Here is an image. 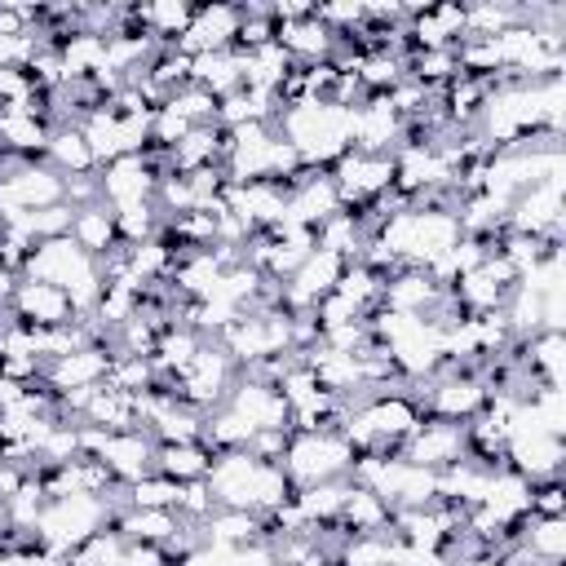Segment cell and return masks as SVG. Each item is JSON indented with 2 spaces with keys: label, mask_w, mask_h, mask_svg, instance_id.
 I'll return each mask as SVG.
<instances>
[{
  "label": "cell",
  "mask_w": 566,
  "mask_h": 566,
  "mask_svg": "<svg viewBox=\"0 0 566 566\" xmlns=\"http://www.w3.org/2000/svg\"><path fill=\"white\" fill-rule=\"evenodd\" d=\"M128 500H133V509H177L181 482H172L164 473H146V478H137L128 486Z\"/></svg>",
  "instance_id": "cell-9"
},
{
  "label": "cell",
  "mask_w": 566,
  "mask_h": 566,
  "mask_svg": "<svg viewBox=\"0 0 566 566\" xmlns=\"http://www.w3.org/2000/svg\"><path fill=\"white\" fill-rule=\"evenodd\" d=\"M44 155H49V164H53L62 177L97 172V159H93V150H88V142H84L80 124H62V128H53V133H49V146H44Z\"/></svg>",
  "instance_id": "cell-5"
},
{
  "label": "cell",
  "mask_w": 566,
  "mask_h": 566,
  "mask_svg": "<svg viewBox=\"0 0 566 566\" xmlns=\"http://www.w3.org/2000/svg\"><path fill=\"white\" fill-rule=\"evenodd\" d=\"M97 177H102V199H106L111 208H119V203H142V199L155 195V177L146 172L142 155H119V159L102 164Z\"/></svg>",
  "instance_id": "cell-3"
},
{
  "label": "cell",
  "mask_w": 566,
  "mask_h": 566,
  "mask_svg": "<svg viewBox=\"0 0 566 566\" xmlns=\"http://www.w3.org/2000/svg\"><path fill=\"white\" fill-rule=\"evenodd\" d=\"M522 548L535 566H562L566 562V517H531Z\"/></svg>",
  "instance_id": "cell-8"
},
{
  "label": "cell",
  "mask_w": 566,
  "mask_h": 566,
  "mask_svg": "<svg viewBox=\"0 0 566 566\" xmlns=\"http://www.w3.org/2000/svg\"><path fill=\"white\" fill-rule=\"evenodd\" d=\"M389 504L371 491V486H349L345 504H340V522L354 531V535H380L389 526Z\"/></svg>",
  "instance_id": "cell-7"
},
{
  "label": "cell",
  "mask_w": 566,
  "mask_h": 566,
  "mask_svg": "<svg viewBox=\"0 0 566 566\" xmlns=\"http://www.w3.org/2000/svg\"><path fill=\"white\" fill-rule=\"evenodd\" d=\"M119 482H137L146 473H155V442L150 433H102L97 451H93Z\"/></svg>",
  "instance_id": "cell-2"
},
{
  "label": "cell",
  "mask_w": 566,
  "mask_h": 566,
  "mask_svg": "<svg viewBox=\"0 0 566 566\" xmlns=\"http://www.w3.org/2000/svg\"><path fill=\"white\" fill-rule=\"evenodd\" d=\"M71 239L88 252V256H102L106 248L119 243L115 234V212L111 203H93V208H75V221H71Z\"/></svg>",
  "instance_id": "cell-6"
},
{
  "label": "cell",
  "mask_w": 566,
  "mask_h": 566,
  "mask_svg": "<svg viewBox=\"0 0 566 566\" xmlns=\"http://www.w3.org/2000/svg\"><path fill=\"white\" fill-rule=\"evenodd\" d=\"M212 451L203 442H155V473L172 478V482H203L212 469Z\"/></svg>",
  "instance_id": "cell-4"
},
{
  "label": "cell",
  "mask_w": 566,
  "mask_h": 566,
  "mask_svg": "<svg viewBox=\"0 0 566 566\" xmlns=\"http://www.w3.org/2000/svg\"><path fill=\"white\" fill-rule=\"evenodd\" d=\"M9 305H13L22 327H62V323L75 318L71 296L62 287H53V283H40V279H18Z\"/></svg>",
  "instance_id": "cell-1"
}]
</instances>
